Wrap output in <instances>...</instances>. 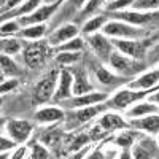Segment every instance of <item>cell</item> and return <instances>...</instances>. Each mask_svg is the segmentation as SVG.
I'll use <instances>...</instances> for the list:
<instances>
[{
  "label": "cell",
  "instance_id": "836d02e7",
  "mask_svg": "<svg viewBox=\"0 0 159 159\" xmlns=\"http://www.w3.org/2000/svg\"><path fill=\"white\" fill-rule=\"evenodd\" d=\"M134 137H135V134H132V132H123V134L116 139V143L124 147V148H127L134 143Z\"/></svg>",
  "mask_w": 159,
  "mask_h": 159
},
{
  "label": "cell",
  "instance_id": "9c48e42d",
  "mask_svg": "<svg viewBox=\"0 0 159 159\" xmlns=\"http://www.w3.org/2000/svg\"><path fill=\"white\" fill-rule=\"evenodd\" d=\"M111 43L119 52H123V54L129 57H134L137 61H145V57H147V46H145V43L139 42V40L111 38Z\"/></svg>",
  "mask_w": 159,
  "mask_h": 159
},
{
  "label": "cell",
  "instance_id": "e0dca14e",
  "mask_svg": "<svg viewBox=\"0 0 159 159\" xmlns=\"http://www.w3.org/2000/svg\"><path fill=\"white\" fill-rule=\"evenodd\" d=\"M99 126L102 130L105 132H111V130H123V129H127L130 127L127 121L116 115V113H105L100 119H99Z\"/></svg>",
  "mask_w": 159,
  "mask_h": 159
},
{
  "label": "cell",
  "instance_id": "44dd1931",
  "mask_svg": "<svg viewBox=\"0 0 159 159\" xmlns=\"http://www.w3.org/2000/svg\"><path fill=\"white\" fill-rule=\"evenodd\" d=\"M40 3H42V0H25L22 5H19L13 13H7V15H2V21H5L7 18H11V16H16V18H21V16H25V15H30L32 11H35Z\"/></svg>",
  "mask_w": 159,
  "mask_h": 159
},
{
  "label": "cell",
  "instance_id": "277c9868",
  "mask_svg": "<svg viewBox=\"0 0 159 159\" xmlns=\"http://www.w3.org/2000/svg\"><path fill=\"white\" fill-rule=\"evenodd\" d=\"M51 56V45L48 40H34L32 43L24 48V61L30 69H38L48 61Z\"/></svg>",
  "mask_w": 159,
  "mask_h": 159
},
{
  "label": "cell",
  "instance_id": "5bb4252c",
  "mask_svg": "<svg viewBox=\"0 0 159 159\" xmlns=\"http://www.w3.org/2000/svg\"><path fill=\"white\" fill-rule=\"evenodd\" d=\"M107 94L105 92H88V94L83 96H73L72 99H69L67 102V107L69 108H81V107H89V105H94V103H100L103 100H107Z\"/></svg>",
  "mask_w": 159,
  "mask_h": 159
},
{
  "label": "cell",
  "instance_id": "1f68e13d",
  "mask_svg": "<svg viewBox=\"0 0 159 159\" xmlns=\"http://www.w3.org/2000/svg\"><path fill=\"white\" fill-rule=\"evenodd\" d=\"M0 30H2V35H11V34H15V32H19L21 30V24L18 21H3L2 24V27H0Z\"/></svg>",
  "mask_w": 159,
  "mask_h": 159
},
{
  "label": "cell",
  "instance_id": "484cf974",
  "mask_svg": "<svg viewBox=\"0 0 159 159\" xmlns=\"http://www.w3.org/2000/svg\"><path fill=\"white\" fill-rule=\"evenodd\" d=\"M96 76H97V80L102 84H107V86H113V84H116L119 81V76H116L115 73H111L105 67H99L97 72H96Z\"/></svg>",
  "mask_w": 159,
  "mask_h": 159
},
{
  "label": "cell",
  "instance_id": "2e32d148",
  "mask_svg": "<svg viewBox=\"0 0 159 159\" xmlns=\"http://www.w3.org/2000/svg\"><path fill=\"white\" fill-rule=\"evenodd\" d=\"M156 86H159V69L150 70L129 83L130 89H154Z\"/></svg>",
  "mask_w": 159,
  "mask_h": 159
},
{
  "label": "cell",
  "instance_id": "d4e9b609",
  "mask_svg": "<svg viewBox=\"0 0 159 159\" xmlns=\"http://www.w3.org/2000/svg\"><path fill=\"white\" fill-rule=\"evenodd\" d=\"M105 22H107V18L105 16H94V18H91L84 25H83V34L84 35H88V34H94V32H97L99 29H102L103 25H105Z\"/></svg>",
  "mask_w": 159,
  "mask_h": 159
},
{
  "label": "cell",
  "instance_id": "f1b7e54d",
  "mask_svg": "<svg viewBox=\"0 0 159 159\" xmlns=\"http://www.w3.org/2000/svg\"><path fill=\"white\" fill-rule=\"evenodd\" d=\"M89 0H65V8H64V13L65 15H73L75 11L78 10H83L86 7V3Z\"/></svg>",
  "mask_w": 159,
  "mask_h": 159
},
{
  "label": "cell",
  "instance_id": "ba28073f",
  "mask_svg": "<svg viewBox=\"0 0 159 159\" xmlns=\"http://www.w3.org/2000/svg\"><path fill=\"white\" fill-rule=\"evenodd\" d=\"M86 42H88V45L92 48V51L97 54L99 59H102V61H105V62L110 61V56H111V52H113L115 49H113L111 40L107 38V35H105V34H99V32L88 34V35H86Z\"/></svg>",
  "mask_w": 159,
  "mask_h": 159
},
{
  "label": "cell",
  "instance_id": "60d3db41",
  "mask_svg": "<svg viewBox=\"0 0 159 159\" xmlns=\"http://www.w3.org/2000/svg\"><path fill=\"white\" fill-rule=\"evenodd\" d=\"M46 2H49V3H52V2H57V0H46Z\"/></svg>",
  "mask_w": 159,
  "mask_h": 159
},
{
  "label": "cell",
  "instance_id": "ac0fdd59",
  "mask_svg": "<svg viewBox=\"0 0 159 159\" xmlns=\"http://www.w3.org/2000/svg\"><path fill=\"white\" fill-rule=\"evenodd\" d=\"M108 108V103H94L89 107H81V108H75V118L78 123H88L89 119L96 118L97 115H100L102 111H105Z\"/></svg>",
  "mask_w": 159,
  "mask_h": 159
},
{
  "label": "cell",
  "instance_id": "6da1fadb",
  "mask_svg": "<svg viewBox=\"0 0 159 159\" xmlns=\"http://www.w3.org/2000/svg\"><path fill=\"white\" fill-rule=\"evenodd\" d=\"M113 19L126 21L132 25L147 29V27H159V10H121L110 13Z\"/></svg>",
  "mask_w": 159,
  "mask_h": 159
},
{
  "label": "cell",
  "instance_id": "7402d4cb",
  "mask_svg": "<svg viewBox=\"0 0 159 159\" xmlns=\"http://www.w3.org/2000/svg\"><path fill=\"white\" fill-rule=\"evenodd\" d=\"M0 48H2V54H18V52L22 49V43L19 42L18 38H13V37H3L2 42H0Z\"/></svg>",
  "mask_w": 159,
  "mask_h": 159
},
{
  "label": "cell",
  "instance_id": "7a4b0ae2",
  "mask_svg": "<svg viewBox=\"0 0 159 159\" xmlns=\"http://www.w3.org/2000/svg\"><path fill=\"white\" fill-rule=\"evenodd\" d=\"M108 64H110V67L118 75H121L123 78L134 76V75H137L142 70L147 69V64H143L142 61H137L134 57H129V56L123 54V52H119V51H113L111 52Z\"/></svg>",
  "mask_w": 159,
  "mask_h": 159
},
{
  "label": "cell",
  "instance_id": "f546056e",
  "mask_svg": "<svg viewBox=\"0 0 159 159\" xmlns=\"http://www.w3.org/2000/svg\"><path fill=\"white\" fill-rule=\"evenodd\" d=\"M132 10H159V0H134Z\"/></svg>",
  "mask_w": 159,
  "mask_h": 159
},
{
  "label": "cell",
  "instance_id": "9a60e30c",
  "mask_svg": "<svg viewBox=\"0 0 159 159\" xmlns=\"http://www.w3.org/2000/svg\"><path fill=\"white\" fill-rule=\"evenodd\" d=\"M70 72L73 73V96H83L88 92H92V84L89 83V78L86 75V70L81 67H69Z\"/></svg>",
  "mask_w": 159,
  "mask_h": 159
},
{
  "label": "cell",
  "instance_id": "cb8c5ba5",
  "mask_svg": "<svg viewBox=\"0 0 159 159\" xmlns=\"http://www.w3.org/2000/svg\"><path fill=\"white\" fill-rule=\"evenodd\" d=\"M21 35L24 38H29V40H38L42 38L45 34H46V25L45 24H34V25H27V27H22L21 30Z\"/></svg>",
  "mask_w": 159,
  "mask_h": 159
},
{
  "label": "cell",
  "instance_id": "d590c367",
  "mask_svg": "<svg viewBox=\"0 0 159 159\" xmlns=\"http://www.w3.org/2000/svg\"><path fill=\"white\" fill-rule=\"evenodd\" d=\"M18 80L13 78V80H8V81H2V86H0V91H2V94H5V92H10L11 89H15L18 86Z\"/></svg>",
  "mask_w": 159,
  "mask_h": 159
},
{
  "label": "cell",
  "instance_id": "30bf717a",
  "mask_svg": "<svg viewBox=\"0 0 159 159\" xmlns=\"http://www.w3.org/2000/svg\"><path fill=\"white\" fill-rule=\"evenodd\" d=\"M129 126L137 130H143L150 135H157L159 134V113H151L139 118H127Z\"/></svg>",
  "mask_w": 159,
  "mask_h": 159
},
{
  "label": "cell",
  "instance_id": "4dcf8cb0",
  "mask_svg": "<svg viewBox=\"0 0 159 159\" xmlns=\"http://www.w3.org/2000/svg\"><path fill=\"white\" fill-rule=\"evenodd\" d=\"M132 3H134V0H111L110 3H107V10L121 11V10H127V7H130Z\"/></svg>",
  "mask_w": 159,
  "mask_h": 159
},
{
  "label": "cell",
  "instance_id": "4316f807",
  "mask_svg": "<svg viewBox=\"0 0 159 159\" xmlns=\"http://www.w3.org/2000/svg\"><path fill=\"white\" fill-rule=\"evenodd\" d=\"M80 57H81V51H59L57 62L62 65V67H65V65H69V64L78 62Z\"/></svg>",
  "mask_w": 159,
  "mask_h": 159
},
{
  "label": "cell",
  "instance_id": "603a6c76",
  "mask_svg": "<svg viewBox=\"0 0 159 159\" xmlns=\"http://www.w3.org/2000/svg\"><path fill=\"white\" fill-rule=\"evenodd\" d=\"M0 67H2V76H19L21 69L15 64L8 54H2L0 56Z\"/></svg>",
  "mask_w": 159,
  "mask_h": 159
},
{
  "label": "cell",
  "instance_id": "8992f818",
  "mask_svg": "<svg viewBox=\"0 0 159 159\" xmlns=\"http://www.w3.org/2000/svg\"><path fill=\"white\" fill-rule=\"evenodd\" d=\"M64 3V0H57L52 3H46L43 7H38L35 11H32L30 15H25L18 18V22L21 24V27H27V25H34V24H45L49 18H52V15L59 10V7Z\"/></svg>",
  "mask_w": 159,
  "mask_h": 159
},
{
  "label": "cell",
  "instance_id": "4fadbf2b",
  "mask_svg": "<svg viewBox=\"0 0 159 159\" xmlns=\"http://www.w3.org/2000/svg\"><path fill=\"white\" fill-rule=\"evenodd\" d=\"M78 32H80V29L76 27L75 24H72V22L64 24V25H61L59 29H56L54 32L48 37V43L51 46H61L64 43L70 42L72 38L78 37Z\"/></svg>",
  "mask_w": 159,
  "mask_h": 159
},
{
  "label": "cell",
  "instance_id": "8fae6325",
  "mask_svg": "<svg viewBox=\"0 0 159 159\" xmlns=\"http://www.w3.org/2000/svg\"><path fill=\"white\" fill-rule=\"evenodd\" d=\"M73 94V73L70 72L69 67H62L59 73V84L54 92V99L56 102L61 100H67Z\"/></svg>",
  "mask_w": 159,
  "mask_h": 159
},
{
  "label": "cell",
  "instance_id": "ab89813d",
  "mask_svg": "<svg viewBox=\"0 0 159 159\" xmlns=\"http://www.w3.org/2000/svg\"><path fill=\"white\" fill-rule=\"evenodd\" d=\"M25 151H27V150H25V147H21V148H18V150H16V153L13 154V157H15V159H18V157H22Z\"/></svg>",
  "mask_w": 159,
  "mask_h": 159
},
{
  "label": "cell",
  "instance_id": "b9f144b4",
  "mask_svg": "<svg viewBox=\"0 0 159 159\" xmlns=\"http://www.w3.org/2000/svg\"><path fill=\"white\" fill-rule=\"evenodd\" d=\"M156 142H157V145H159V134H157V140H156Z\"/></svg>",
  "mask_w": 159,
  "mask_h": 159
},
{
  "label": "cell",
  "instance_id": "ffe728a7",
  "mask_svg": "<svg viewBox=\"0 0 159 159\" xmlns=\"http://www.w3.org/2000/svg\"><path fill=\"white\" fill-rule=\"evenodd\" d=\"M151 113H159V105H156L154 102H140L135 103L126 111V118H139V116H145V115H151Z\"/></svg>",
  "mask_w": 159,
  "mask_h": 159
},
{
  "label": "cell",
  "instance_id": "e575fe53",
  "mask_svg": "<svg viewBox=\"0 0 159 159\" xmlns=\"http://www.w3.org/2000/svg\"><path fill=\"white\" fill-rule=\"evenodd\" d=\"M103 3H105V0H89L81 13H83V15H92V13H96L99 10V7L103 5Z\"/></svg>",
  "mask_w": 159,
  "mask_h": 159
},
{
  "label": "cell",
  "instance_id": "83f0119b",
  "mask_svg": "<svg viewBox=\"0 0 159 159\" xmlns=\"http://www.w3.org/2000/svg\"><path fill=\"white\" fill-rule=\"evenodd\" d=\"M83 48H84L83 38L75 37V38L70 40V42H67V43H64V45L57 46V51H81Z\"/></svg>",
  "mask_w": 159,
  "mask_h": 159
},
{
  "label": "cell",
  "instance_id": "f35d334b",
  "mask_svg": "<svg viewBox=\"0 0 159 159\" xmlns=\"http://www.w3.org/2000/svg\"><path fill=\"white\" fill-rule=\"evenodd\" d=\"M150 102H154L156 105H159V89L157 91H154V92H151V94L147 97Z\"/></svg>",
  "mask_w": 159,
  "mask_h": 159
},
{
  "label": "cell",
  "instance_id": "8d00e7d4",
  "mask_svg": "<svg viewBox=\"0 0 159 159\" xmlns=\"http://www.w3.org/2000/svg\"><path fill=\"white\" fill-rule=\"evenodd\" d=\"M16 145H19L18 142H15V140H8V139H5V137H2V139H0V150H2V151H8V150H11V148H15L16 147Z\"/></svg>",
  "mask_w": 159,
  "mask_h": 159
},
{
  "label": "cell",
  "instance_id": "52a82bcc",
  "mask_svg": "<svg viewBox=\"0 0 159 159\" xmlns=\"http://www.w3.org/2000/svg\"><path fill=\"white\" fill-rule=\"evenodd\" d=\"M59 73H61V70L52 69L49 73H46V75L37 83L34 96H35V99H37L38 103H46V102H49L52 97H54Z\"/></svg>",
  "mask_w": 159,
  "mask_h": 159
},
{
  "label": "cell",
  "instance_id": "7c38bea8",
  "mask_svg": "<svg viewBox=\"0 0 159 159\" xmlns=\"http://www.w3.org/2000/svg\"><path fill=\"white\" fill-rule=\"evenodd\" d=\"M7 132L15 142L24 143L32 134V124L24 119H10L7 123Z\"/></svg>",
  "mask_w": 159,
  "mask_h": 159
},
{
  "label": "cell",
  "instance_id": "3957f363",
  "mask_svg": "<svg viewBox=\"0 0 159 159\" xmlns=\"http://www.w3.org/2000/svg\"><path fill=\"white\" fill-rule=\"evenodd\" d=\"M157 89H159V86H156L154 89H130V88L121 89V91H118L110 99V102H107V103H108L110 108L126 110L130 105H134V102H140L143 99H147L151 92H154Z\"/></svg>",
  "mask_w": 159,
  "mask_h": 159
},
{
  "label": "cell",
  "instance_id": "5b68a950",
  "mask_svg": "<svg viewBox=\"0 0 159 159\" xmlns=\"http://www.w3.org/2000/svg\"><path fill=\"white\" fill-rule=\"evenodd\" d=\"M102 34L108 37H118V38H140L147 35V30L137 27V25H132L126 21L113 19L105 22V25L102 27Z\"/></svg>",
  "mask_w": 159,
  "mask_h": 159
},
{
  "label": "cell",
  "instance_id": "d6a6232c",
  "mask_svg": "<svg viewBox=\"0 0 159 159\" xmlns=\"http://www.w3.org/2000/svg\"><path fill=\"white\" fill-rule=\"evenodd\" d=\"M30 157L34 159H45V157H49V151L43 147V145H40V143H34L32 145V154Z\"/></svg>",
  "mask_w": 159,
  "mask_h": 159
},
{
  "label": "cell",
  "instance_id": "74e56055",
  "mask_svg": "<svg viewBox=\"0 0 159 159\" xmlns=\"http://www.w3.org/2000/svg\"><path fill=\"white\" fill-rule=\"evenodd\" d=\"M145 61H148V62H150L148 65H153V64H156V62L159 61V45H157L156 48H153V49L150 51V54H147V57H145Z\"/></svg>",
  "mask_w": 159,
  "mask_h": 159
},
{
  "label": "cell",
  "instance_id": "d6986e66",
  "mask_svg": "<svg viewBox=\"0 0 159 159\" xmlns=\"http://www.w3.org/2000/svg\"><path fill=\"white\" fill-rule=\"evenodd\" d=\"M35 119L40 124L59 123V121L64 119V111L57 107H43L35 113Z\"/></svg>",
  "mask_w": 159,
  "mask_h": 159
}]
</instances>
